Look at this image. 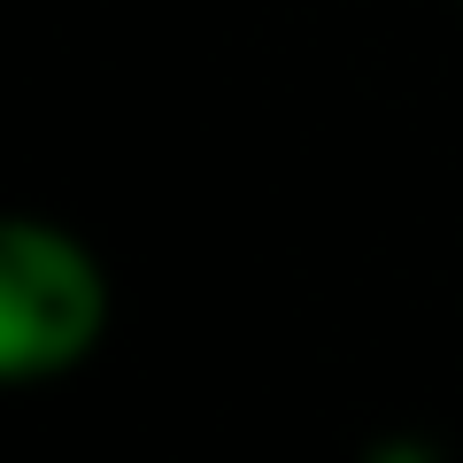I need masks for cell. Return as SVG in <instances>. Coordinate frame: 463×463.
<instances>
[{
  "label": "cell",
  "instance_id": "obj_1",
  "mask_svg": "<svg viewBox=\"0 0 463 463\" xmlns=\"http://www.w3.org/2000/svg\"><path fill=\"white\" fill-rule=\"evenodd\" d=\"M109 317V270L70 224L32 209L0 224V379L8 386H47L93 364Z\"/></svg>",
  "mask_w": 463,
  "mask_h": 463
}]
</instances>
